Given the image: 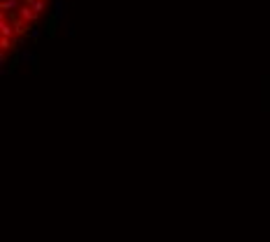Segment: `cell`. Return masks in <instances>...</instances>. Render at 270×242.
Returning <instances> with one entry per match:
<instances>
[{
	"mask_svg": "<svg viewBox=\"0 0 270 242\" xmlns=\"http://www.w3.org/2000/svg\"><path fill=\"white\" fill-rule=\"evenodd\" d=\"M54 0H0V54L2 65L35 30Z\"/></svg>",
	"mask_w": 270,
	"mask_h": 242,
	"instance_id": "1",
	"label": "cell"
}]
</instances>
